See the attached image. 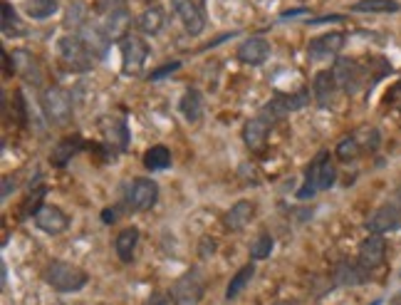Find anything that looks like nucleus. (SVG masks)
I'll return each instance as SVG.
<instances>
[{
  "instance_id": "obj_1",
  "label": "nucleus",
  "mask_w": 401,
  "mask_h": 305,
  "mask_svg": "<svg viewBox=\"0 0 401 305\" xmlns=\"http://www.w3.org/2000/svg\"><path fill=\"white\" fill-rule=\"evenodd\" d=\"M334 181H337V167H334V162L329 159V151H320V154L307 164L303 189H297V199L300 201L312 199L317 191L332 189Z\"/></svg>"
},
{
  "instance_id": "obj_2",
  "label": "nucleus",
  "mask_w": 401,
  "mask_h": 305,
  "mask_svg": "<svg viewBox=\"0 0 401 305\" xmlns=\"http://www.w3.org/2000/svg\"><path fill=\"white\" fill-rule=\"evenodd\" d=\"M45 283H47L52 291L57 293H74V291H82L87 286V271H82L80 266H74V263H67V261H50L45 266V273H43Z\"/></svg>"
},
{
  "instance_id": "obj_3",
  "label": "nucleus",
  "mask_w": 401,
  "mask_h": 305,
  "mask_svg": "<svg viewBox=\"0 0 401 305\" xmlns=\"http://www.w3.org/2000/svg\"><path fill=\"white\" fill-rule=\"evenodd\" d=\"M40 107H43L45 117L50 125L55 127H67L72 122L74 107H72V94L65 87L50 85L40 92Z\"/></svg>"
},
{
  "instance_id": "obj_4",
  "label": "nucleus",
  "mask_w": 401,
  "mask_h": 305,
  "mask_svg": "<svg viewBox=\"0 0 401 305\" xmlns=\"http://www.w3.org/2000/svg\"><path fill=\"white\" fill-rule=\"evenodd\" d=\"M57 48H60L62 63L67 65V70H72V72H87L97 63V55L87 48V43L77 32H69V35L57 40Z\"/></svg>"
},
{
  "instance_id": "obj_5",
  "label": "nucleus",
  "mask_w": 401,
  "mask_h": 305,
  "mask_svg": "<svg viewBox=\"0 0 401 305\" xmlns=\"http://www.w3.org/2000/svg\"><path fill=\"white\" fill-rule=\"evenodd\" d=\"M119 52H122V70L124 75L136 77L142 75L144 65L149 57V45L142 35L136 32H127L124 38H119Z\"/></svg>"
},
{
  "instance_id": "obj_6",
  "label": "nucleus",
  "mask_w": 401,
  "mask_h": 305,
  "mask_svg": "<svg viewBox=\"0 0 401 305\" xmlns=\"http://www.w3.org/2000/svg\"><path fill=\"white\" fill-rule=\"evenodd\" d=\"M332 75L337 80V87L347 94L362 92V87L367 85V67H362L352 57H337L332 67Z\"/></svg>"
},
{
  "instance_id": "obj_7",
  "label": "nucleus",
  "mask_w": 401,
  "mask_h": 305,
  "mask_svg": "<svg viewBox=\"0 0 401 305\" xmlns=\"http://www.w3.org/2000/svg\"><path fill=\"white\" fill-rule=\"evenodd\" d=\"M204 280H201V275L196 273V271H188V273H184L181 278L173 280L171 286V300L176 305H198L201 303V298H204Z\"/></svg>"
},
{
  "instance_id": "obj_8",
  "label": "nucleus",
  "mask_w": 401,
  "mask_h": 305,
  "mask_svg": "<svg viewBox=\"0 0 401 305\" xmlns=\"http://www.w3.org/2000/svg\"><path fill=\"white\" fill-rule=\"evenodd\" d=\"M384 258H387V241H384V236L371 233V236H367L365 241L359 243L357 263L367 275L374 273L377 268H382Z\"/></svg>"
},
{
  "instance_id": "obj_9",
  "label": "nucleus",
  "mask_w": 401,
  "mask_h": 305,
  "mask_svg": "<svg viewBox=\"0 0 401 305\" xmlns=\"http://www.w3.org/2000/svg\"><path fill=\"white\" fill-rule=\"evenodd\" d=\"M345 32L332 30L325 32V35H317L307 43V57L312 63H322V60H329V57H337L340 50L345 48Z\"/></svg>"
},
{
  "instance_id": "obj_10",
  "label": "nucleus",
  "mask_w": 401,
  "mask_h": 305,
  "mask_svg": "<svg viewBox=\"0 0 401 305\" xmlns=\"http://www.w3.org/2000/svg\"><path fill=\"white\" fill-rule=\"evenodd\" d=\"M127 201H129L134 211H147V209H151L159 201V184L154 179H147V176H136L131 181Z\"/></svg>"
},
{
  "instance_id": "obj_11",
  "label": "nucleus",
  "mask_w": 401,
  "mask_h": 305,
  "mask_svg": "<svg viewBox=\"0 0 401 305\" xmlns=\"http://www.w3.org/2000/svg\"><path fill=\"white\" fill-rule=\"evenodd\" d=\"M171 8H173V13L179 15V20L184 23L186 32H188L191 38H198V35L206 30L204 8L196 6L193 0H171Z\"/></svg>"
},
{
  "instance_id": "obj_12",
  "label": "nucleus",
  "mask_w": 401,
  "mask_h": 305,
  "mask_svg": "<svg viewBox=\"0 0 401 305\" xmlns=\"http://www.w3.org/2000/svg\"><path fill=\"white\" fill-rule=\"evenodd\" d=\"M35 226L45 231V233H50V236H60V233L67 231L69 216L55 204H40V209L35 211Z\"/></svg>"
},
{
  "instance_id": "obj_13",
  "label": "nucleus",
  "mask_w": 401,
  "mask_h": 305,
  "mask_svg": "<svg viewBox=\"0 0 401 305\" xmlns=\"http://www.w3.org/2000/svg\"><path fill=\"white\" fill-rule=\"evenodd\" d=\"M401 226V206L396 204H384L379 206L377 211L367 218V231L369 233H377V236H384L389 231H396Z\"/></svg>"
},
{
  "instance_id": "obj_14",
  "label": "nucleus",
  "mask_w": 401,
  "mask_h": 305,
  "mask_svg": "<svg viewBox=\"0 0 401 305\" xmlns=\"http://www.w3.org/2000/svg\"><path fill=\"white\" fill-rule=\"evenodd\" d=\"M270 129H272V122L263 117V114L248 119L246 127H243V142H246L248 149H253V151L265 149V142H268Z\"/></svg>"
},
{
  "instance_id": "obj_15",
  "label": "nucleus",
  "mask_w": 401,
  "mask_h": 305,
  "mask_svg": "<svg viewBox=\"0 0 401 305\" xmlns=\"http://www.w3.org/2000/svg\"><path fill=\"white\" fill-rule=\"evenodd\" d=\"M337 80H334L332 70H320L312 80V97H315L317 107L322 109H329L334 105V97H337Z\"/></svg>"
},
{
  "instance_id": "obj_16",
  "label": "nucleus",
  "mask_w": 401,
  "mask_h": 305,
  "mask_svg": "<svg viewBox=\"0 0 401 305\" xmlns=\"http://www.w3.org/2000/svg\"><path fill=\"white\" fill-rule=\"evenodd\" d=\"M238 60H241L243 65H250V67H255V65H263L268 60V55H270V43H268L265 38H260V35H253V38L243 40L241 45H238Z\"/></svg>"
},
{
  "instance_id": "obj_17",
  "label": "nucleus",
  "mask_w": 401,
  "mask_h": 305,
  "mask_svg": "<svg viewBox=\"0 0 401 305\" xmlns=\"http://www.w3.org/2000/svg\"><path fill=\"white\" fill-rule=\"evenodd\" d=\"M255 201H238L235 206H230V211L223 216V226L228 231H243L246 226H250V221L255 218Z\"/></svg>"
},
{
  "instance_id": "obj_18",
  "label": "nucleus",
  "mask_w": 401,
  "mask_h": 305,
  "mask_svg": "<svg viewBox=\"0 0 401 305\" xmlns=\"http://www.w3.org/2000/svg\"><path fill=\"white\" fill-rule=\"evenodd\" d=\"M85 147H89V144L85 142V139L80 137V134H72V137H65L60 139V144H57L55 149H52V154H50V164L57 169L67 167L69 159H72L77 151H82Z\"/></svg>"
},
{
  "instance_id": "obj_19",
  "label": "nucleus",
  "mask_w": 401,
  "mask_h": 305,
  "mask_svg": "<svg viewBox=\"0 0 401 305\" xmlns=\"http://www.w3.org/2000/svg\"><path fill=\"white\" fill-rule=\"evenodd\" d=\"M12 63H15V70L18 75L25 77V82H32V85H43V70H40V63L37 57L28 50H15L12 52Z\"/></svg>"
},
{
  "instance_id": "obj_20",
  "label": "nucleus",
  "mask_w": 401,
  "mask_h": 305,
  "mask_svg": "<svg viewBox=\"0 0 401 305\" xmlns=\"http://www.w3.org/2000/svg\"><path fill=\"white\" fill-rule=\"evenodd\" d=\"M102 129L107 134V142L111 147H117L119 151H124L129 147V127H127V119L124 117H107L102 119Z\"/></svg>"
},
{
  "instance_id": "obj_21",
  "label": "nucleus",
  "mask_w": 401,
  "mask_h": 305,
  "mask_svg": "<svg viewBox=\"0 0 401 305\" xmlns=\"http://www.w3.org/2000/svg\"><path fill=\"white\" fill-rule=\"evenodd\" d=\"M179 112L184 114L186 122H201L204 117V94L196 87H188L179 100Z\"/></svg>"
},
{
  "instance_id": "obj_22",
  "label": "nucleus",
  "mask_w": 401,
  "mask_h": 305,
  "mask_svg": "<svg viewBox=\"0 0 401 305\" xmlns=\"http://www.w3.org/2000/svg\"><path fill=\"white\" fill-rule=\"evenodd\" d=\"M136 246H139V229L129 226V229H122L114 238V251H117L119 261L129 263L136 253Z\"/></svg>"
},
{
  "instance_id": "obj_23",
  "label": "nucleus",
  "mask_w": 401,
  "mask_h": 305,
  "mask_svg": "<svg viewBox=\"0 0 401 305\" xmlns=\"http://www.w3.org/2000/svg\"><path fill=\"white\" fill-rule=\"evenodd\" d=\"M332 280L337 286H359L362 280H367V273L359 268V263L340 261L332 271Z\"/></svg>"
},
{
  "instance_id": "obj_24",
  "label": "nucleus",
  "mask_w": 401,
  "mask_h": 305,
  "mask_svg": "<svg viewBox=\"0 0 401 305\" xmlns=\"http://www.w3.org/2000/svg\"><path fill=\"white\" fill-rule=\"evenodd\" d=\"M164 23H166V13H164V8H159V6L147 8V10L136 18V28H139V32H144V35H159Z\"/></svg>"
},
{
  "instance_id": "obj_25",
  "label": "nucleus",
  "mask_w": 401,
  "mask_h": 305,
  "mask_svg": "<svg viewBox=\"0 0 401 305\" xmlns=\"http://www.w3.org/2000/svg\"><path fill=\"white\" fill-rule=\"evenodd\" d=\"M142 162L149 171H161V169H166L169 164H171V151H169V147H164V144H154V147H149V149L144 151Z\"/></svg>"
},
{
  "instance_id": "obj_26",
  "label": "nucleus",
  "mask_w": 401,
  "mask_h": 305,
  "mask_svg": "<svg viewBox=\"0 0 401 305\" xmlns=\"http://www.w3.org/2000/svg\"><path fill=\"white\" fill-rule=\"evenodd\" d=\"M255 275V266L250 261L246 263V266L238 271V273L230 278L228 288H226V300H235L238 295H241L243 291H246V286H250V280H253Z\"/></svg>"
},
{
  "instance_id": "obj_27",
  "label": "nucleus",
  "mask_w": 401,
  "mask_h": 305,
  "mask_svg": "<svg viewBox=\"0 0 401 305\" xmlns=\"http://www.w3.org/2000/svg\"><path fill=\"white\" fill-rule=\"evenodd\" d=\"M25 13L32 20H47L60 10V0H25Z\"/></svg>"
},
{
  "instance_id": "obj_28",
  "label": "nucleus",
  "mask_w": 401,
  "mask_h": 305,
  "mask_svg": "<svg viewBox=\"0 0 401 305\" xmlns=\"http://www.w3.org/2000/svg\"><path fill=\"white\" fill-rule=\"evenodd\" d=\"M352 13H399V0H359L349 8Z\"/></svg>"
},
{
  "instance_id": "obj_29",
  "label": "nucleus",
  "mask_w": 401,
  "mask_h": 305,
  "mask_svg": "<svg viewBox=\"0 0 401 305\" xmlns=\"http://www.w3.org/2000/svg\"><path fill=\"white\" fill-rule=\"evenodd\" d=\"M87 15H89V10H87L85 3H82V0H74V3H69V6H67V18H65V28L72 25L74 32L82 30V28L87 25Z\"/></svg>"
},
{
  "instance_id": "obj_30",
  "label": "nucleus",
  "mask_w": 401,
  "mask_h": 305,
  "mask_svg": "<svg viewBox=\"0 0 401 305\" xmlns=\"http://www.w3.org/2000/svg\"><path fill=\"white\" fill-rule=\"evenodd\" d=\"M334 154H337V159H340V162H354V159L362 154V142L357 139V134L342 139V142L337 144Z\"/></svg>"
},
{
  "instance_id": "obj_31",
  "label": "nucleus",
  "mask_w": 401,
  "mask_h": 305,
  "mask_svg": "<svg viewBox=\"0 0 401 305\" xmlns=\"http://www.w3.org/2000/svg\"><path fill=\"white\" fill-rule=\"evenodd\" d=\"M272 246H275L272 236L268 231H263V233L253 241V246H250V258H253V261H265V258H270Z\"/></svg>"
},
{
  "instance_id": "obj_32",
  "label": "nucleus",
  "mask_w": 401,
  "mask_h": 305,
  "mask_svg": "<svg viewBox=\"0 0 401 305\" xmlns=\"http://www.w3.org/2000/svg\"><path fill=\"white\" fill-rule=\"evenodd\" d=\"M288 107V112H297V109H305L310 105V90H297L292 94H280Z\"/></svg>"
},
{
  "instance_id": "obj_33",
  "label": "nucleus",
  "mask_w": 401,
  "mask_h": 305,
  "mask_svg": "<svg viewBox=\"0 0 401 305\" xmlns=\"http://www.w3.org/2000/svg\"><path fill=\"white\" fill-rule=\"evenodd\" d=\"M20 25V20L18 15H15V8L10 6V3H3V32L6 35H20L23 30H18Z\"/></svg>"
},
{
  "instance_id": "obj_34",
  "label": "nucleus",
  "mask_w": 401,
  "mask_h": 305,
  "mask_svg": "<svg viewBox=\"0 0 401 305\" xmlns=\"http://www.w3.org/2000/svg\"><path fill=\"white\" fill-rule=\"evenodd\" d=\"M124 8H127V0H94V10H97V15H102V18L124 13Z\"/></svg>"
},
{
  "instance_id": "obj_35",
  "label": "nucleus",
  "mask_w": 401,
  "mask_h": 305,
  "mask_svg": "<svg viewBox=\"0 0 401 305\" xmlns=\"http://www.w3.org/2000/svg\"><path fill=\"white\" fill-rule=\"evenodd\" d=\"M179 67H181V63H179V60H171V63L161 65L159 70H154V72H151V77H149V80H161V77L173 75V72H176V70H179Z\"/></svg>"
},
{
  "instance_id": "obj_36",
  "label": "nucleus",
  "mask_w": 401,
  "mask_h": 305,
  "mask_svg": "<svg viewBox=\"0 0 401 305\" xmlns=\"http://www.w3.org/2000/svg\"><path fill=\"white\" fill-rule=\"evenodd\" d=\"M342 20V15H329V18H317V20H312V25H317V23H340Z\"/></svg>"
},
{
  "instance_id": "obj_37",
  "label": "nucleus",
  "mask_w": 401,
  "mask_h": 305,
  "mask_svg": "<svg viewBox=\"0 0 401 305\" xmlns=\"http://www.w3.org/2000/svg\"><path fill=\"white\" fill-rule=\"evenodd\" d=\"M208 251L210 253H213V251H216V241H213V238H204V255H208Z\"/></svg>"
},
{
  "instance_id": "obj_38",
  "label": "nucleus",
  "mask_w": 401,
  "mask_h": 305,
  "mask_svg": "<svg viewBox=\"0 0 401 305\" xmlns=\"http://www.w3.org/2000/svg\"><path fill=\"white\" fill-rule=\"evenodd\" d=\"M164 300H166V298H164V295H154V298L149 300L147 305H164Z\"/></svg>"
},
{
  "instance_id": "obj_39",
  "label": "nucleus",
  "mask_w": 401,
  "mask_h": 305,
  "mask_svg": "<svg viewBox=\"0 0 401 305\" xmlns=\"http://www.w3.org/2000/svg\"><path fill=\"white\" fill-rule=\"evenodd\" d=\"M102 218H105V221H114V218H117V211H105Z\"/></svg>"
},
{
  "instance_id": "obj_40",
  "label": "nucleus",
  "mask_w": 401,
  "mask_h": 305,
  "mask_svg": "<svg viewBox=\"0 0 401 305\" xmlns=\"http://www.w3.org/2000/svg\"><path fill=\"white\" fill-rule=\"evenodd\" d=\"M193 3H196V6H201V8H204V3H206V0H193Z\"/></svg>"
},
{
  "instance_id": "obj_41",
  "label": "nucleus",
  "mask_w": 401,
  "mask_h": 305,
  "mask_svg": "<svg viewBox=\"0 0 401 305\" xmlns=\"http://www.w3.org/2000/svg\"><path fill=\"white\" fill-rule=\"evenodd\" d=\"M278 305H295V303H278Z\"/></svg>"
},
{
  "instance_id": "obj_42",
  "label": "nucleus",
  "mask_w": 401,
  "mask_h": 305,
  "mask_svg": "<svg viewBox=\"0 0 401 305\" xmlns=\"http://www.w3.org/2000/svg\"><path fill=\"white\" fill-rule=\"evenodd\" d=\"M371 305H379V300H374V303H371Z\"/></svg>"
},
{
  "instance_id": "obj_43",
  "label": "nucleus",
  "mask_w": 401,
  "mask_h": 305,
  "mask_svg": "<svg viewBox=\"0 0 401 305\" xmlns=\"http://www.w3.org/2000/svg\"><path fill=\"white\" fill-rule=\"evenodd\" d=\"M147 3H156V0H147Z\"/></svg>"
}]
</instances>
